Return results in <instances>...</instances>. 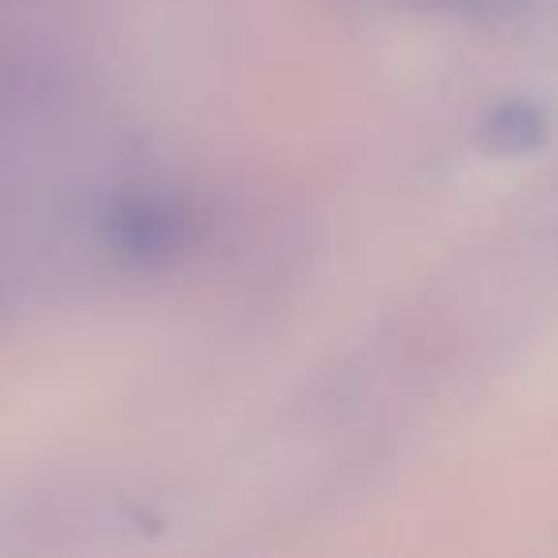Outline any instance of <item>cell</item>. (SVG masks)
Returning <instances> with one entry per match:
<instances>
[]
</instances>
